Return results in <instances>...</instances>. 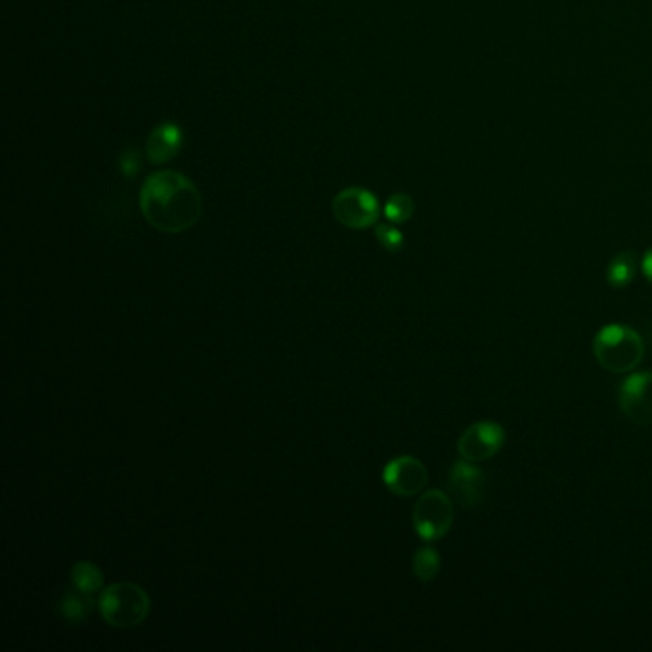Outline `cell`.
<instances>
[{
	"label": "cell",
	"instance_id": "obj_4",
	"mask_svg": "<svg viewBox=\"0 0 652 652\" xmlns=\"http://www.w3.org/2000/svg\"><path fill=\"white\" fill-rule=\"evenodd\" d=\"M413 528L425 542L444 538L454 524V503L442 490L425 492L413 507Z\"/></svg>",
	"mask_w": 652,
	"mask_h": 652
},
{
	"label": "cell",
	"instance_id": "obj_1",
	"mask_svg": "<svg viewBox=\"0 0 652 652\" xmlns=\"http://www.w3.org/2000/svg\"><path fill=\"white\" fill-rule=\"evenodd\" d=\"M140 209L148 224L165 234H182L201 218L196 184L176 171H159L146 178L140 190Z\"/></svg>",
	"mask_w": 652,
	"mask_h": 652
},
{
	"label": "cell",
	"instance_id": "obj_12",
	"mask_svg": "<svg viewBox=\"0 0 652 652\" xmlns=\"http://www.w3.org/2000/svg\"><path fill=\"white\" fill-rule=\"evenodd\" d=\"M71 587L94 595L104 589V574L94 563L79 561L71 568Z\"/></svg>",
	"mask_w": 652,
	"mask_h": 652
},
{
	"label": "cell",
	"instance_id": "obj_2",
	"mask_svg": "<svg viewBox=\"0 0 652 652\" xmlns=\"http://www.w3.org/2000/svg\"><path fill=\"white\" fill-rule=\"evenodd\" d=\"M98 610L111 628L129 630L140 626L148 618L152 601L144 587L132 582H115L102 589Z\"/></svg>",
	"mask_w": 652,
	"mask_h": 652
},
{
	"label": "cell",
	"instance_id": "obj_3",
	"mask_svg": "<svg viewBox=\"0 0 652 652\" xmlns=\"http://www.w3.org/2000/svg\"><path fill=\"white\" fill-rule=\"evenodd\" d=\"M593 354L599 366L610 373H628L641 364L645 343L631 327L610 324L595 335Z\"/></svg>",
	"mask_w": 652,
	"mask_h": 652
},
{
	"label": "cell",
	"instance_id": "obj_13",
	"mask_svg": "<svg viewBox=\"0 0 652 652\" xmlns=\"http://www.w3.org/2000/svg\"><path fill=\"white\" fill-rule=\"evenodd\" d=\"M635 270H637L635 255L631 251H622L610 261L609 268H607V280L616 289L628 287L635 280Z\"/></svg>",
	"mask_w": 652,
	"mask_h": 652
},
{
	"label": "cell",
	"instance_id": "obj_11",
	"mask_svg": "<svg viewBox=\"0 0 652 652\" xmlns=\"http://www.w3.org/2000/svg\"><path fill=\"white\" fill-rule=\"evenodd\" d=\"M92 610H94V597L75 589V587L66 591L62 595V599L58 601V612L69 624L87 622Z\"/></svg>",
	"mask_w": 652,
	"mask_h": 652
},
{
	"label": "cell",
	"instance_id": "obj_8",
	"mask_svg": "<svg viewBox=\"0 0 652 652\" xmlns=\"http://www.w3.org/2000/svg\"><path fill=\"white\" fill-rule=\"evenodd\" d=\"M618 402L622 412L635 425H652V373L639 371L620 385Z\"/></svg>",
	"mask_w": 652,
	"mask_h": 652
},
{
	"label": "cell",
	"instance_id": "obj_18",
	"mask_svg": "<svg viewBox=\"0 0 652 652\" xmlns=\"http://www.w3.org/2000/svg\"><path fill=\"white\" fill-rule=\"evenodd\" d=\"M641 268H643V274L645 278L652 283V249H649L643 257V262H641Z\"/></svg>",
	"mask_w": 652,
	"mask_h": 652
},
{
	"label": "cell",
	"instance_id": "obj_6",
	"mask_svg": "<svg viewBox=\"0 0 652 652\" xmlns=\"http://www.w3.org/2000/svg\"><path fill=\"white\" fill-rule=\"evenodd\" d=\"M505 444V431L496 421H477L457 440V452L467 461L479 463L496 456Z\"/></svg>",
	"mask_w": 652,
	"mask_h": 652
},
{
	"label": "cell",
	"instance_id": "obj_16",
	"mask_svg": "<svg viewBox=\"0 0 652 652\" xmlns=\"http://www.w3.org/2000/svg\"><path fill=\"white\" fill-rule=\"evenodd\" d=\"M375 238L379 241V245L389 253H398L404 247L402 232L398 228H394V226H389V224H379L375 228Z\"/></svg>",
	"mask_w": 652,
	"mask_h": 652
},
{
	"label": "cell",
	"instance_id": "obj_17",
	"mask_svg": "<svg viewBox=\"0 0 652 652\" xmlns=\"http://www.w3.org/2000/svg\"><path fill=\"white\" fill-rule=\"evenodd\" d=\"M140 167H142L140 157H138V153L134 152V150H129V152L121 155V171H123L125 176H134V174L140 171Z\"/></svg>",
	"mask_w": 652,
	"mask_h": 652
},
{
	"label": "cell",
	"instance_id": "obj_10",
	"mask_svg": "<svg viewBox=\"0 0 652 652\" xmlns=\"http://www.w3.org/2000/svg\"><path fill=\"white\" fill-rule=\"evenodd\" d=\"M180 146H182V132H180V129L174 123H161L150 134L146 153H148L150 163L163 165V163L173 159L174 155L180 150Z\"/></svg>",
	"mask_w": 652,
	"mask_h": 652
},
{
	"label": "cell",
	"instance_id": "obj_7",
	"mask_svg": "<svg viewBox=\"0 0 652 652\" xmlns=\"http://www.w3.org/2000/svg\"><path fill=\"white\" fill-rule=\"evenodd\" d=\"M427 482L429 471L417 457H394L383 469V484L398 498L417 496L427 486Z\"/></svg>",
	"mask_w": 652,
	"mask_h": 652
},
{
	"label": "cell",
	"instance_id": "obj_15",
	"mask_svg": "<svg viewBox=\"0 0 652 652\" xmlns=\"http://www.w3.org/2000/svg\"><path fill=\"white\" fill-rule=\"evenodd\" d=\"M415 203L408 194H394L385 205V217L392 224H404L413 217Z\"/></svg>",
	"mask_w": 652,
	"mask_h": 652
},
{
	"label": "cell",
	"instance_id": "obj_14",
	"mask_svg": "<svg viewBox=\"0 0 652 652\" xmlns=\"http://www.w3.org/2000/svg\"><path fill=\"white\" fill-rule=\"evenodd\" d=\"M412 568L417 580L421 582L435 580L440 572V553L431 545L419 547L413 555Z\"/></svg>",
	"mask_w": 652,
	"mask_h": 652
},
{
	"label": "cell",
	"instance_id": "obj_5",
	"mask_svg": "<svg viewBox=\"0 0 652 652\" xmlns=\"http://www.w3.org/2000/svg\"><path fill=\"white\" fill-rule=\"evenodd\" d=\"M379 201L364 188H347L333 199V215L350 230H366L379 218Z\"/></svg>",
	"mask_w": 652,
	"mask_h": 652
},
{
	"label": "cell",
	"instance_id": "obj_9",
	"mask_svg": "<svg viewBox=\"0 0 652 652\" xmlns=\"http://www.w3.org/2000/svg\"><path fill=\"white\" fill-rule=\"evenodd\" d=\"M448 488H450L452 498L463 509H471L484 501L488 479H486V473L479 469L473 461L463 459V461L454 463V467L450 469Z\"/></svg>",
	"mask_w": 652,
	"mask_h": 652
}]
</instances>
